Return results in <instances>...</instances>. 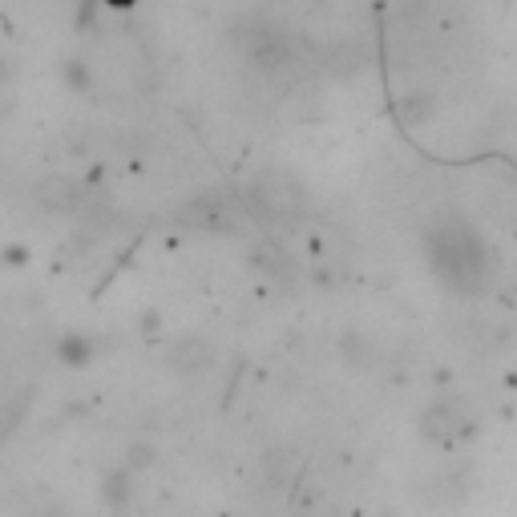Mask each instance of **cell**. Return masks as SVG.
I'll return each mask as SVG.
<instances>
[{
    "label": "cell",
    "instance_id": "6da1fadb",
    "mask_svg": "<svg viewBox=\"0 0 517 517\" xmlns=\"http://www.w3.org/2000/svg\"><path fill=\"white\" fill-rule=\"evenodd\" d=\"M429 263L461 295H473L489 275L485 243L469 223H437L429 231Z\"/></svg>",
    "mask_w": 517,
    "mask_h": 517
},
{
    "label": "cell",
    "instance_id": "7a4b0ae2",
    "mask_svg": "<svg viewBox=\"0 0 517 517\" xmlns=\"http://www.w3.org/2000/svg\"><path fill=\"white\" fill-rule=\"evenodd\" d=\"M243 206H247L251 219H259L267 227H291V223H299L307 215L312 194H307V186L299 182V174L279 170V166H263L247 182Z\"/></svg>",
    "mask_w": 517,
    "mask_h": 517
},
{
    "label": "cell",
    "instance_id": "3957f363",
    "mask_svg": "<svg viewBox=\"0 0 517 517\" xmlns=\"http://www.w3.org/2000/svg\"><path fill=\"white\" fill-rule=\"evenodd\" d=\"M178 223L202 235H235L243 227V202H235L223 190H202L178 211Z\"/></svg>",
    "mask_w": 517,
    "mask_h": 517
},
{
    "label": "cell",
    "instance_id": "277c9868",
    "mask_svg": "<svg viewBox=\"0 0 517 517\" xmlns=\"http://www.w3.org/2000/svg\"><path fill=\"white\" fill-rule=\"evenodd\" d=\"M243 49H247L251 69H259V73H283L295 57L291 41L279 29H267V25H255L251 33H243Z\"/></svg>",
    "mask_w": 517,
    "mask_h": 517
},
{
    "label": "cell",
    "instance_id": "5b68a950",
    "mask_svg": "<svg viewBox=\"0 0 517 517\" xmlns=\"http://www.w3.org/2000/svg\"><path fill=\"white\" fill-rule=\"evenodd\" d=\"M166 368L174 376H202L215 368V344L206 336H178L166 344Z\"/></svg>",
    "mask_w": 517,
    "mask_h": 517
},
{
    "label": "cell",
    "instance_id": "8992f818",
    "mask_svg": "<svg viewBox=\"0 0 517 517\" xmlns=\"http://www.w3.org/2000/svg\"><path fill=\"white\" fill-rule=\"evenodd\" d=\"M33 198H37L41 211H49V215H73L77 206L85 202V190H81V182H73L65 174H49V178L37 182Z\"/></svg>",
    "mask_w": 517,
    "mask_h": 517
},
{
    "label": "cell",
    "instance_id": "52a82bcc",
    "mask_svg": "<svg viewBox=\"0 0 517 517\" xmlns=\"http://www.w3.org/2000/svg\"><path fill=\"white\" fill-rule=\"evenodd\" d=\"M421 433L437 445H453L461 437H469V425L465 417H457V412H449V404H433L425 417H421Z\"/></svg>",
    "mask_w": 517,
    "mask_h": 517
},
{
    "label": "cell",
    "instance_id": "ba28073f",
    "mask_svg": "<svg viewBox=\"0 0 517 517\" xmlns=\"http://www.w3.org/2000/svg\"><path fill=\"white\" fill-rule=\"evenodd\" d=\"M134 481H138V473H130L126 465L106 469V477H101V501H106V509H114V513L130 509V501H134Z\"/></svg>",
    "mask_w": 517,
    "mask_h": 517
},
{
    "label": "cell",
    "instance_id": "9c48e42d",
    "mask_svg": "<svg viewBox=\"0 0 517 517\" xmlns=\"http://www.w3.org/2000/svg\"><path fill=\"white\" fill-rule=\"evenodd\" d=\"M57 356H61V364L81 368V364H89V360L97 356V344H93L89 336H65V340L57 344Z\"/></svg>",
    "mask_w": 517,
    "mask_h": 517
},
{
    "label": "cell",
    "instance_id": "30bf717a",
    "mask_svg": "<svg viewBox=\"0 0 517 517\" xmlns=\"http://www.w3.org/2000/svg\"><path fill=\"white\" fill-rule=\"evenodd\" d=\"M122 465H126L130 473L154 469V465H158V445H154V441H130L126 453H122Z\"/></svg>",
    "mask_w": 517,
    "mask_h": 517
},
{
    "label": "cell",
    "instance_id": "8fae6325",
    "mask_svg": "<svg viewBox=\"0 0 517 517\" xmlns=\"http://www.w3.org/2000/svg\"><path fill=\"white\" fill-rule=\"evenodd\" d=\"M29 517H73V509H69V505H61V501H49V505L33 509Z\"/></svg>",
    "mask_w": 517,
    "mask_h": 517
}]
</instances>
